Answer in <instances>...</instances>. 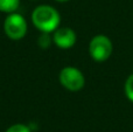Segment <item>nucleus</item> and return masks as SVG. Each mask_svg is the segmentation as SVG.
Masks as SVG:
<instances>
[{
    "label": "nucleus",
    "instance_id": "nucleus-1",
    "mask_svg": "<svg viewBox=\"0 0 133 132\" xmlns=\"http://www.w3.org/2000/svg\"><path fill=\"white\" fill-rule=\"evenodd\" d=\"M60 14L49 5L37 6L32 13L33 25L42 33H51L60 25Z\"/></svg>",
    "mask_w": 133,
    "mask_h": 132
},
{
    "label": "nucleus",
    "instance_id": "nucleus-2",
    "mask_svg": "<svg viewBox=\"0 0 133 132\" xmlns=\"http://www.w3.org/2000/svg\"><path fill=\"white\" fill-rule=\"evenodd\" d=\"M89 53L92 60L104 62L112 54V42L105 35H96L89 43Z\"/></svg>",
    "mask_w": 133,
    "mask_h": 132
},
{
    "label": "nucleus",
    "instance_id": "nucleus-3",
    "mask_svg": "<svg viewBox=\"0 0 133 132\" xmlns=\"http://www.w3.org/2000/svg\"><path fill=\"white\" fill-rule=\"evenodd\" d=\"M4 30L11 40H21L27 34V22L21 14L13 12L5 19Z\"/></svg>",
    "mask_w": 133,
    "mask_h": 132
},
{
    "label": "nucleus",
    "instance_id": "nucleus-4",
    "mask_svg": "<svg viewBox=\"0 0 133 132\" xmlns=\"http://www.w3.org/2000/svg\"><path fill=\"white\" fill-rule=\"evenodd\" d=\"M60 82L65 89L78 91L84 87L85 78L81 70L75 67H65L60 72Z\"/></svg>",
    "mask_w": 133,
    "mask_h": 132
},
{
    "label": "nucleus",
    "instance_id": "nucleus-5",
    "mask_svg": "<svg viewBox=\"0 0 133 132\" xmlns=\"http://www.w3.org/2000/svg\"><path fill=\"white\" fill-rule=\"evenodd\" d=\"M55 44L61 49H69L76 43V33L69 27L57 28L53 37Z\"/></svg>",
    "mask_w": 133,
    "mask_h": 132
},
{
    "label": "nucleus",
    "instance_id": "nucleus-6",
    "mask_svg": "<svg viewBox=\"0 0 133 132\" xmlns=\"http://www.w3.org/2000/svg\"><path fill=\"white\" fill-rule=\"evenodd\" d=\"M20 4V0H0V12L13 13L16 11Z\"/></svg>",
    "mask_w": 133,
    "mask_h": 132
},
{
    "label": "nucleus",
    "instance_id": "nucleus-7",
    "mask_svg": "<svg viewBox=\"0 0 133 132\" xmlns=\"http://www.w3.org/2000/svg\"><path fill=\"white\" fill-rule=\"evenodd\" d=\"M125 94H126V97L133 102V74L130 75L125 82Z\"/></svg>",
    "mask_w": 133,
    "mask_h": 132
},
{
    "label": "nucleus",
    "instance_id": "nucleus-8",
    "mask_svg": "<svg viewBox=\"0 0 133 132\" xmlns=\"http://www.w3.org/2000/svg\"><path fill=\"white\" fill-rule=\"evenodd\" d=\"M37 43L39 46L41 47L42 49H47L50 47V43H51V39L49 36V33H42L40 35L39 40H37Z\"/></svg>",
    "mask_w": 133,
    "mask_h": 132
},
{
    "label": "nucleus",
    "instance_id": "nucleus-9",
    "mask_svg": "<svg viewBox=\"0 0 133 132\" xmlns=\"http://www.w3.org/2000/svg\"><path fill=\"white\" fill-rule=\"evenodd\" d=\"M5 132H32V131L25 124H14V125L9 126Z\"/></svg>",
    "mask_w": 133,
    "mask_h": 132
},
{
    "label": "nucleus",
    "instance_id": "nucleus-10",
    "mask_svg": "<svg viewBox=\"0 0 133 132\" xmlns=\"http://www.w3.org/2000/svg\"><path fill=\"white\" fill-rule=\"evenodd\" d=\"M56 1H58V2H64V1H68V0H56Z\"/></svg>",
    "mask_w": 133,
    "mask_h": 132
}]
</instances>
